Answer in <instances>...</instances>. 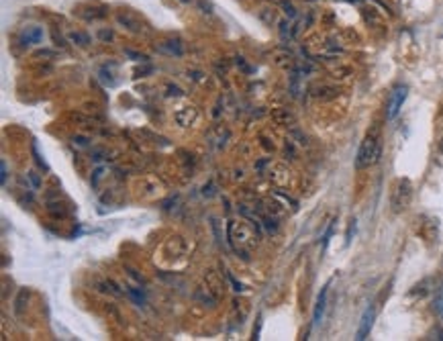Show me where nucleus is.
Returning <instances> with one entry per match:
<instances>
[{
  "instance_id": "6e6552de",
  "label": "nucleus",
  "mask_w": 443,
  "mask_h": 341,
  "mask_svg": "<svg viewBox=\"0 0 443 341\" xmlns=\"http://www.w3.org/2000/svg\"><path fill=\"white\" fill-rule=\"evenodd\" d=\"M435 310L439 313V317H443V288H441V292H439L437 298H435Z\"/></svg>"
},
{
  "instance_id": "1a4fd4ad",
  "label": "nucleus",
  "mask_w": 443,
  "mask_h": 341,
  "mask_svg": "<svg viewBox=\"0 0 443 341\" xmlns=\"http://www.w3.org/2000/svg\"><path fill=\"white\" fill-rule=\"evenodd\" d=\"M125 53H127V55H131V57H135L137 62H147V55H139V53H135V51H129V49H127Z\"/></svg>"
},
{
  "instance_id": "0eeeda50",
  "label": "nucleus",
  "mask_w": 443,
  "mask_h": 341,
  "mask_svg": "<svg viewBox=\"0 0 443 341\" xmlns=\"http://www.w3.org/2000/svg\"><path fill=\"white\" fill-rule=\"evenodd\" d=\"M70 39H72L74 43H78V45H88V43H90V37L84 35V33H72Z\"/></svg>"
},
{
  "instance_id": "f257e3e1",
  "label": "nucleus",
  "mask_w": 443,
  "mask_h": 341,
  "mask_svg": "<svg viewBox=\"0 0 443 341\" xmlns=\"http://www.w3.org/2000/svg\"><path fill=\"white\" fill-rule=\"evenodd\" d=\"M382 155V135L378 129L368 131V135L363 137L358 158H356V168L358 170H366L370 165H374Z\"/></svg>"
},
{
  "instance_id": "f8f14e48",
  "label": "nucleus",
  "mask_w": 443,
  "mask_h": 341,
  "mask_svg": "<svg viewBox=\"0 0 443 341\" xmlns=\"http://www.w3.org/2000/svg\"><path fill=\"white\" fill-rule=\"evenodd\" d=\"M100 37H102V39H111L113 33H106V31H104V33H100Z\"/></svg>"
},
{
  "instance_id": "9b49d317",
  "label": "nucleus",
  "mask_w": 443,
  "mask_h": 341,
  "mask_svg": "<svg viewBox=\"0 0 443 341\" xmlns=\"http://www.w3.org/2000/svg\"><path fill=\"white\" fill-rule=\"evenodd\" d=\"M6 182V163L2 162V184Z\"/></svg>"
},
{
  "instance_id": "ddd939ff",
  "label": "nucleus",
  "mask_w": 443,
  "mask_h": 341,
  "mask_svg": "<svg viewBox=\"0 0 443 341\" xmlns=\"http://www.w3.org/2000/svg\"><path fill=\"white\" fill-rule=\"evenodd\" d=\"M182 2H188V0H182Z\"/></svg>"
},
{
  "instance_id": "f03ea898",
  "label": "nucleus",
  "mask_w": 443,
  "mask_h": 341,
  "mask_svg": "<svg viewBox=\"0 0 443 341\" xmlns=\"http://www.w3.org/2000/svg\"><path fill=\"white\" fill-rule=\"evenodd\" d=\"M407 94H409V88L405 84H398V86L392 88V92L388 96V102H386V119L388 121H392L400 113L402 104H405V100H407Z\"/></svg>"
},
{
  "instance_id": "9d476101",
  "label": "nucleus",
  "mask_w": 443,
  "mask_h": 341,
  "mask_svg": "<svg viewBox=\"0 0 443 341\" xmlns=\"http://www.w3.org/2000/svg\"><path fill=\"white\" fill-rule=\"evenodd\" d=\"M331 233H333V223L329 225L327 233H325V237H323V247H327V243H329V237H331Z\"/></svg>"
},
{
  "instance_id": "39448f33",
  "label": "nucleus",
  "mask_w": 443,
  "mask_h": 341,
  "mask_svg": "<svg viewBox=\"0 0 443 341\" xmlns=\"http://www.w3.org/2000/svg\"><path fill=\"white\" fill-rule=\"evenodd\" d=\"M327 292H329V288L325 286V288L321 290L319 298H317V305H314V313H312V325H314V327L321 325V321H323L325 307H327Z\"/></svg>"
},
{
  "instance_id": "7ed1b4c3",
  "label": "nucleus",
  "mask_w": 443,
  "mask_h": 341,
  "mask_svg": "<svg viewBox=\"0 0 443 341\" xmlns=\"http://www.w3.org/2000/svg\"><path fill=\"white\" fill-rule=\"evenodd\" d=\"M410 194H412V186H410V182H409L407 178L398 180L394 192H392V209H394V212H400V211H405V209L409 207V202H410Z\"/></svg>"
},
{
  "instance_id": "423d86ee",
  "label": "nucleus",
  "mask_w": 443,
  "mask_h": 341,
  "mask_svg": "<svg viewBox=\"0 0 443 341\" xmlns=\"http://www.w3.org/2000/svg\"><path fill=\"white\" fill-rule=\"evenodd\" d=\"M43 39V31L39 27H29L27 31L23 33V41L25 43H41Z\"/></svg>"
},
{
  "instance_id": "20e7f679",
  "label": "nucleus",
  "mask_w": 443,
  "mask_h": 341,
  "mask_svg": "<svg viewBox=\"0 0 443 341\" xmlns=\"http://www.w3.org/2000/svg\"><path fill=\"white\" fill-rule=\"evenodd\" d=\"M374 317H376V310H374V307H368L366 309V313L361 315V321H360V327H358V333H356V339H366L370 335V329L374 325Z\"/></svg>"
}]
</instances>
